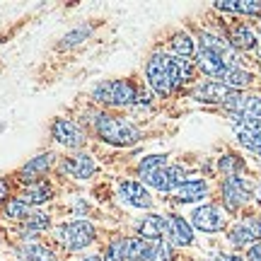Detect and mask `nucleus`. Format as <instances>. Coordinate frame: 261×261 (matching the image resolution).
Masks as SVG:
<instances>
[{
	"label": "nucleus",
	"instance_id": "18",
	"mask_svg": "<svg viewBox=\"0 0 261 261\" xmlns=\"http://www.w3.org/2000/svg\"><path fill=\"white\" fill-rule=\"evenodd\" d=\"M51 196H54L51 184H46V181H34V184H29V187L22 191L19 201H24L27 205H39V203H46Z\"/></svg>",
	"mask_w": 261,
	"mask_h": 261
},
{
	"label": "nucleus",
	"instance_id": "14",
	"mask_svg": "<svg viewBox=\"0 0 261 261\" xmlns=\"http://www.w3.org/2000/svg\"><path fill=\"white\" fill-rule=\"evenodd\" d=\"M196 63H198V68H201L205 75H211V77H215V80H220L223 73L227 70L223 56H218V54H213V51H205V48H201V51L196 54Z\"/></svg>",
	"mask_w": 261,
	"mask_h": 261
},
{
	"label": "nucleus",
	"instance_id": "8",
	"mask_svg": "<svg viewBox=\"0 0 261 261\" xmlns=\"http://www.w3.org/2000/svg\"><path fill=\"white\" fill-rule=\"evenodd\" d=\"M230 242L234 247H247V244L261 242V220L259 218H244L230 230Z\"/></svg>",
	"mask_w": 261,
	"mask_h": 261
},
{
	"label": "nucleus",
	"instance_id": "12",
	"mask_svg": "<svg viewBox=\"0 0 261 261\" xmlns=\"http://www.w3.org/2000/svg\"><path fill=\"white\" fill-rule=\"evenodd\" d=\"M51 133H54V138L61 145H68V148H83L85 143L83 130L77 128L73 121H68V119H56L54 126H51Z\"/></svg>",
	"mask_w": 261,
	"mask_h": 261
},
{
	"label": "nucleus",
	"instance_id": "27",
	"mask_svg": "<svg viewBox=\"0 0 261 261\" xmlns=\"http://www.w3.org/2000/svg\"><path fill=\"white\" fill-rule=\"evenodd\" d=\"M48 225H51V220H48L46 213H39V211H34V213H29L27 218H24V230L27 232H41V230H46Z\"/></svg>",
	"mask_w": 261,
	"mask_h": 261
},
{
	"label": "nucleus",
	"instance_id": "34",
	"mask_svg": "<svg viewBox=\"0 0 261 261\" xmlns=\"http://www.w3.org/2000/svg\"><path fill=\"white\" fill-rule=\"evenodd\" d=\"M8 196V181H3L0 179V203H3V198Z\"/></svg>",
	"mask_w": 261,
	"mask_h": 261
},
{
	"label": "nucleus",
	"instance_id": "17",
	"mask_svg": "<svg viewBox=\"0 0 261 261\" xmlns=\"http://www.w3.org/2000/svg\"><path fill=\"white\" fill-rule=\"evenodd\" d=\"M51 162H54V155H51V152H44V155H39V158L29 160L27 165L19 169V179H22V181H37V177H41L44 172H48Z\"/></svg>",
	"mask_w": 261,
	"mask_h": 261
},
{
	"label": "nucleus",
	"instance_id": "36",
	"mask_svg": "<svg viewBox=\"0 0 261 261\" xmlns=\"http://www.w3.org/2000/svg\"><path fill=\"white\" fill-rule=\"evenodd\" d=\"M256 201L261 203V184H259V189H256Z\"/></svg>",
	"mask_w": 261,
	"mask_h": 261
},
{
	"label": "nucleus",
	"instance_id": "20",
	"mask_svg": "<svg viewBox=\"0 0 261 261\" xmlns=\"http://www.w3.org/2000/svg\"><path fill=\"white\" fill-rule=\"evenodd\" d=\"M237 138H240V143H242L247 150H252V152L261 155V123L237 128Z\"/></svg>",
	"mask_w": 261,
	"mask_h": 261
},
{
	"label": "nucleus",
	"instance_id": "9",
	"mask_svg": "<svg viewBox=\"0 0 261 261\" xmlns=\"http://www.w3.org/2000/svg\"><path fill=\"white\" fill-rule=\"evenodd\" d=\"M138 234L145 242H160L169 237V218L162 215H145L138 223Z\"/></svg>",
	"mask_w": 261,
	"mask_h": 261
},
{
	"label": "nucleus",
	"instance_id": "5",
	"mask_svg": "<svg viewBox=\"0 0 261 261\" xmlns=\"http://www.w3.org/2000/svg\"><path fill=\"white\" fill-rule=\"evenodd\" d=\"M145 249V240L140 237H119L109 244L104 261H140V254Z\"/></svg>",
	"mask_w": 261,
	"mask_h": 261
},
{
	"label": "nucleus",
	"instance_id": "33",
	"mask_svg": "<svg viewBox=\"0 0 261 261\" xmlns=\"http://www.w3.org/2000/svg\"><path fill=\"white\" fill-rule=\"evenodd\" d=\"M208 261H242L237 254H215L213 259H208Z\"/></svg>",
	"mask_w": 261,
	"mask_h": 261
},
{
	"label": "nucleus",
	"instance_id": "28",
	"mask_svg": "<svg viewBox=\"0 0 261 261\" xmlns=\"http://www.w3.org/2000/svg\"><path fill=\"white\" fill-rule=\"evenodd\" d=\"M5 215L8 218H27L29 215V205L24 201H19V198H12L5 203Z\"/></svg>",
	"mask_w": 261,
	"mask_h": 261
},
{
	"label": "nucleus",
	"instance_id": "22",
	"mask_svg": "<svg viewBox=\"0 0 261 261\" xmlns=\"http://www.w3.org/2000/svg\"><path fill=\"white\" fill-rule=\"evenodd\" d=\"M218 10H225V12H242V15H256L261 10L259 3L254 0H220L215 3Z\"/></svg>",
	"mask_w": 261,
	"mask_h": 261
},
{
	"label": "nucleus",
	"instance_id": "21",
	"mask_svg": "<svg viewBox=\"0 0 261 261\" xmlns=\"http://www.w3.org/2000/svg\"><path fill=\"white\" fill-rule=\"evenodd\" d=\"M19 256H22V261H58L56 254L51 252L48 247L39 244V242L24 244V247L19 249Z\"/></svg>",
	"mask_w": 261,
	"mask_h": 261
},
{
	"label": "nucleus",
	"instance_id": "2",
	"mask_svg": "<svg viewBox=\"0 0 261 261\" xmlns=\"http://www.w3.org/2000/svg\"><path fill=\"white\" fill-rule=\"evenodd\" d=\"M97 133H99V138L112 145H133L140 138V130L128 119L112 116V114H102L97 119Z\"/></svg>",
	"mask_w": 261,
	"mask_h": 261
},
{
	"label": "nucleus",
	"instance_id": "4",
	"mask_svg": "<svg viewBox=\"0 0 261 261\" xmlns=\"http://www.w3.org/2000/svg\"><path fill=\"white\" fill-rule=\"evenodd\" d=\"M58 240L63 242L65 249H85L87 244H92L94 240V227L92 223L87 220H75V223H68L63 227H58Z\"/></svg>",
	"mask_w": 261,
	"mask_h": 261
},
{
	"label": "nucleus",
	"instance_id": "29",
	"mask_svg": "<svg viewBox=\"0 0 261 261\" xmlns=\"http://www.w3.org/2000/svg\"><path fill=\"white\" fill-rule=\"evenodd\" d=\"M240 169H242V160L237 158V155H225L220 160V172H225L227 177H237Z\"/></svg>",
	"mask_w": 261,
	"mask_h": 261
},
{
	"label": "nucleus",
	"instance_id": "11",
	"mask_svg": "<svg viewBox=\"0 0 261 261\" xmlns=\"http://www.w3.org/2000/svg\"><path fill=\"white\" fill-rule=\"evenodd\" d=\"M94 169H97L94 160L90 158V155H85V152L70 155V158H65L63 162H61V172L68 174V177H75V179H90L94 174Z\"/></svg>",
	"mask_w": 261,
	"mask_h": 261
},
{
	"label": "nucleus",
	"instance_id": "26",
	"mask_svg": "<svg viewBox=\"0 0 261 261\" xmlns=\"http://www.w3.org/2000/svg\"><path fill=\"white\" fill-rule=\"evenodd\" d=\"M172 51L177 54V58H189V56H194V51H196L194 39L189 37V34H184V32L174 34V37H172Z\"/></svg>",
	"mask_w": 261,
	"mask_h": 261
},
{
	"label": "nucleus",
	"instance_id": "15",
	"mask_svg": "<svg viewBox=\"0 0 261 261\" xmlns=\"http://www.w3.org/2000/svg\"><path fill=\"white\" fill-rule=\"evenodd\" d=\"M177 196V201L181 203H194V201H201L208 196V184H205L203 179H189L187 184H181V187L174 191Z\"/></svg>",
	"mask_w": 261,
	"mask_h": 261
},
{
	"label": "nucleus",
	"instance_id": "25",
	"mask_svg": "<svg viewBox=\"0 0 261 261\" xmlns=\"http://www.w3.org/2000/svg\"><path fill=\"white\" fill-rule=\"evenodd\" d=\"M140 177H143L145 184H150V187L158 189V191H169L167 167H158V169H150V172H143Z\"/></svg>",
	"mask_w": 261,
	"mask_h": 261
},
{
	"label": "nucleus",
	"instance_id": "31",
	"mask_svg": "<svg viewBox=\"0 0 261 261\" xmlns=\"http://www.w3.org/2000/svg\"><path fill=\"white\" fill-rule=\"evenodd\" d=\"M87 34H90V27L75 29V32H70V34H65V37H63V46H73V44H80L83 39H87Z\"/></svg>",
	"mask_w": 261,
	"mask_h": 261
},
{
	"label": "nucleus",
	"instance_id": "19",
	"mask_svg": "<svg viewBox=\"0 0 261 261\" xmlns=\"http://www.w3.org/2000/svg\"><path fill=\"white\" fill-rule=\"evenodd\" d=\"M140 261H172V244L167 240L145 242V249L140 254Z\"/></svg>",
	"mask_w": 261,
	"mask_h": 261
},
{
	"label": "nucleus",
	"instance_id": "6",
	"mask_svg": "<svg viewBox=\"0 0 261 261\" xmlns=\"http://www.w3.org/2000/svg\"><path fill=\"white\" fill-rule=\"evenodd\" d=\"M252 198V184L244 177H227L223 181V201L227 205V211H237L242 208L247 201Z\"/></svg>",
	"mask_w": 261,
	"mask_h": 261
},
{
	"label": "nucleus",
	"instance_id": "23",
	"mask_svg": "<svg viewBox=\"0 0 261 261\" xmlns=\"http://www.w3.org/2000/svg\"><path fill=\"white\" fill-rule=\"evenodd\" d=\"M218 83H223V85H227V87H232V90L240 92V87H247V85L252 83V73H247L242 68H227Z\"/></svg>",
	"mask_w": 261,
	"mask_h": 261
},
{
	"label": "nucleus",
	"instance_id": "16",
	"mask_svg": "<svg viewBox=\"0 0 261 261\" xmlns=\"http://www.w3.org/2000/svg\"><path fill=\"white\" fill-rule=\"evenodd\" d=\"M169 240H172V244H177V247L191 244L194 242V230H191V225H189L184 218L172 215V218H169Z\"/></svg>",
	"mask_w": 261,
	"mask_h": 261
},
{
	"label": "nucleus",
	"instance_id": "30",
	"mask_svg": "<svg viewBox=\"0 0 261 261\" xmlns=\"http://www.w3.org/2000/svg\"><path fill=\"white\" fill-rule=\"evenodd\" d=\"M158 167H167V155H150L138 165V174L143 172H150V169H158Z\"/></svg>",
	"mask_w": 261,
	"mask_h": 261
},
{
	"label": "nucleus",
	"instance_id": "24",
	"mask_svg": "<svg viewBox=\"0 0 261 261\" xmlns=\"http://www.w3.org/2000/svg\"><path fill=\"white\" fill-rule=\"evenodd\" d=\"M230 46L234 48H254L256 46V37H254V32L247 24H240V27L232 29V34H230Z\"/></svg>",
	"mask_w": 261,
	"mask_h": 261
},
{
	"label": "nucleus",
	"instance_id": "32",
	"mask_svg": "<svg viewBox=\"0 0 261 261\" xmlns=\"http://www.w3.org/2000/svg\"><path fill=\"white\" fill-rule=\"evenodd\" d=\"M247 261H261V242H256L247 254Z\"/></svg>",
	"mask_w": 261,
	"mask_h": 261
},
{
	"label": "nucleus",
	"instance_id": "35",
	"mask_svg": "<svg viewBox=\"0 0 261 261\" xmlns=\"http://www.w3.org/2000/svg\"><path fill=\"white\" fill-rule=\"evenodd\" d=\"M83 261H104V256H99V254H92V256H85Z\"/></svg>",
	"mask_w": 261,
	"mask_h": 261
},
{
	"label": "nucleus",
	"instance_id": "3",
	"mask_svg": "<svg viewBox=\"0 0 261 261\" xmlns=\"http://www.w3.org/2000/svg\"><path fill=\"white\" fill-rule=\"evenodd\" d=\"M92 97L97 102L109 104V107H130L138 97V90L128 80H107V83L94 87Z\"/></svg>",
	"mask_w": 261,
	"mask_h": 261
},
{
	"label": "nucleus",
	"instance_id": "1",
	"mask_svg": "<svg viewBox=\"0 0 261 261\" xmlns=\"http://www.w3.org/2000/svg\"><path fill=\"white\" fill-rule=\"evenodd\" d=\"M145 75H148L150 87H152L160 97H167V94L174 92L184 80L191 77V63H189L187 58L155 54V56L148 61Z\"/></svg>",
	"mask_w": 261,
	"mask_h": 261
},
{
	"label": "nucleus",
	"instance_id": "13",
	"mask_svg": "<svg viewBox=\"0 0 261 261\" xmlns=\"http://www.w3.org/2000/svg\"><path fill=\"white\" fill-rule=\"evenodd\" d=\"M119 194L123 196V201L136 208H150L152 205V196L148 194V189L138 184V181H121L119 187Z\"/></svg>",
	"mask_w": 261,
	"mask_h": 261
},
{
	"label": "nucleus",
	"instance_id": "10",
	"mask_svg": "<svg viewBox=\"0 0 261 261\" xmlns=\"http://www.w3.org/2000/svg\"><path fill=\"white\" fill-rule=\"evenodd\" d=\"M237 90L227 87V85L218 83V80H211V83H203L198 90L194 92V97L198 102H208V104H227L232 99Z\"/></svg>",
	"mask_w": 261,
	"mask_h": 261
},
{
	"label": "nucleus",
	"instance_id": "7",
	"mask_svg": "<svg viewBox=\"0 0 261 261\" xmlns=\"http://www.w3.org/2000/svg\"><path fill=\"white\" fill-rule=\"evenodd\" d=\"M191 223L201 232H218L225 227V215L215 205H201L191 213Z\"/></svg>",
	"mask_w": 261,
	"mask_h": 261
}]
</instances>
